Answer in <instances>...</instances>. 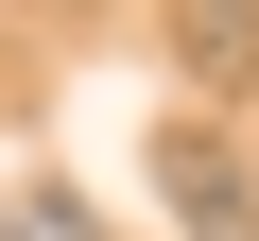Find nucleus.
I'll list each match as a JSON object with an SVG mask.
<instances>
[{
    "instance_id": "1",
    "label": "nucleus",
    "mask_w": 259,
    "mask_h": 241,
    "mask_svg": "<svg viewBox=\"0 0 259 241\" xmlns=\"http://www.w3.org/2000/svg\"><path fill=\"white\" fill-rule=\"evenodd\" d=\"M156 190H173L207 241H259V190H242V155L207 138V120H173V138H156Z\"/></svg>"
},
{
    "instance_id": "3",
    "label": "nucleus",
    "mask_w": 259,
    "mask_h": 241,
    "mask_svg": "<svg viewBox=\"0 0 259 241\" xmlns=\"http://www.w3.org/2000/svg\"><path fill=\"white\" fill-rule=\"evenodd\" d=\"M18 241H87V207H69V190H35V207H18Z\"/></svg>"
},
{
    "instance_id": "2",
    "label": "nucleus",
    "mask_w": 259,
    "mask_h": 241,
    "mask_svg": "<svg viewBox=\"0 0 259 241\" xmlns=\"http://www.w3.org/2000/svg\"><path fill=\"white\" fill-rule=\"evenodd\" d=\"M173 35H190V69H207V86H225V69H242V52H259V0H173Z\"/></svg>"
}]
</instances>
